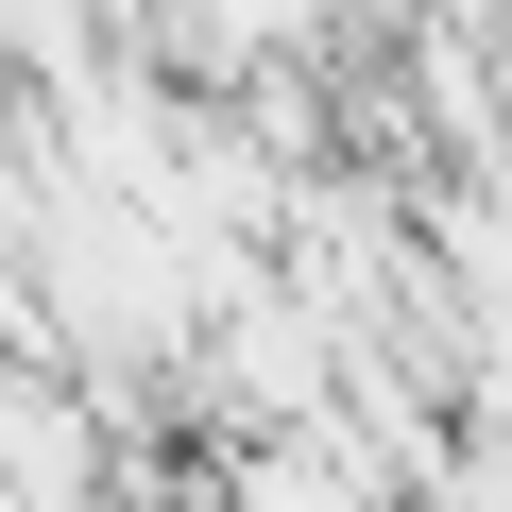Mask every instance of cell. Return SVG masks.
Returning a JSON list of instances; mask_svg holds the SVG:
<instances>
[{
    "label": "cell",
    "mask_w": 512,
    "mask_h": 512,
    "mask_svg": "<svg viewBox=\"0 0 512 512\" xmlns=\"http://www.w3.org/2000/svg\"><path fill=\"white\" fill-rule=\"evenodd\" d=\"M188 359H205V427H239V444H308L342 410V342L291 308V274H239L188 325Z\"/></svg>",
    "instance_id": "cell-1"
},
{
    "label": "cell",
    "mask_w": 512,
    "mask_h": 512,
    "mask_svg": "<svg viewBox=\"0 0 512 512\" xmlns=\"http://www.w3.org/2000/svg\"><path fill=\"white\" fill-rule=\"evenodd\" d=\"M0 495L18 512H103V410H69V376L35 342H0Z\"/></svg>",
    "instance_id": "cell-2"
},
{
    "label": "cell",
    "mask_w": 512,
    "mask_h": 512,
    "mask_svg": "<svg viewBox=\"0 0 512 512\" xmlns=\"http://www.w3.org/2000/svg\"><path fill=\"white\" fill-rule=\"evenodd\" d=\"M222 512H393V478L342 427H308V444H239L222 461Z\"/></svg>",
    "instance_id": "cell-3"
}]
</instances>
